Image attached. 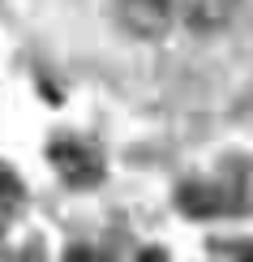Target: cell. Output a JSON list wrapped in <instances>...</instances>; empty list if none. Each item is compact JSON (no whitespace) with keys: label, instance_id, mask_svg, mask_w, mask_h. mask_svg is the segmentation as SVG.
I'll return each instance as SVG.
<instances>
[{"label":"cell","instance_id":"cell-1","mask_svg":"<svg viewBox=\"0 0 253 262\" xmlns=\"http://www.w3.org/2000/svg\"><path fill=\"white\" fill-rule=\"evenodd\" d=\"M48 159H52V168H56L69 185H78V189L103 181V159H99V150L90 146V142H82V138H60V142H52Z\"/></svg>","mask_w":253,"mask_h":262},{"label":"cell","instance_id":"cell-2","mask_svg":"<svg viewBox=\"0 0 253 262\" xmlns=\"http://www.w3.org/2000/svg\"><path fill=\"white\" fill-rule=\"evenodd\" d=\"M116 21L133 39H163L176 21V0H116Z\"/></svg>","mask_w":253,"mask_h":262},{"label":"cell","instance_id":"cell-3","mask_svg":"<svg viewBox=\"0 0 253 262\" xmlns=\"http://www.w3.org/2000/svg\"><path fill=\"white\" fill-rule=\"evenodd\" d=\"M176 206H180L185 215H193V220H215V215L227 211V198L211 181H189V185H180V193H176Z\"/></svg>","mask_w":253,"mask_h":262},{"label":"cell","instance_id":"cell-4","mask_svg":"<svg viewBox=\"0 0 253 262\" xmlns=\"http://www.w3.org/2000/svg\"><path fill=\"white\" fill-rule=\"evenodd\" d=\"M236 13H240V0H185V21H189V30H197V35L223 30Z\"/></svg>","mask_w":253,"mask_h":262},{"label":"cell","instance_id":"cell-5","mask_svg":"<svg viewBox=\"0 0 253 262\" xmlns=\"http://www.w3.org/2000/svg\"><path fill=\"white\" fill-rule=\"evenodd\" d=\"M64 262H107V254H99L90 245H73L69 254H64Z\"/></svg>","mask_w":253,"mask_h":262},{"label":"cell","instance_id":"cell-6","mask_svg":"<svg viewBox=\"0 0 253 262\" xmlns=\"http://www.w3.org/2000/svg\"><path fill=\"white\" fill-rule=\"evenodd\" d=\"M219 249H227V254H236L240 262H253V245H249V241H227V245H219Z\"/></svg>","mask_w":253,"mask_h":262},{"label":"cell","instance_id":"cell-7","mask_svg":"<svg viewBox=\"0 0 253 262\" xmlns=\"http://www.w3.org/2000/svg\"><path fill=\"white\" fill-rule=\"evenodd\" d=\"M137 262H168L163 249H146V254H137Z\"/></svg>","mask_w":253,"mask_h":262}]
</instances>
